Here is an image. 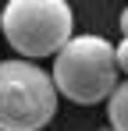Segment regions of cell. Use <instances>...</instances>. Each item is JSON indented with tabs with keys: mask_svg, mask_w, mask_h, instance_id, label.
Here are the masks:
<instances>
[{
	"mask_svg": "<svg viewBox=\"0 0 128 131\" xmlns=\"http://www.w3.org/2000/svg\"><path fill=\"white\" fill-rule=\"evenodd\" d=\"M117 60H114V43H107L103 36H71L53 57V89L57 96L78 103V106H96L110 99V92L117 89Z\"/></svg>",
	"mask_w": 128,
	"mask_h": 131,
	"instance_id": "1",
	"label": "cell"
},
{
	"mask_svg": "<svg viewBox=\"0 0 128 131\" xmlns=\"http://www.w3.org/2000/svg\"><path fill=\"white\" fill-rule=\"evenodd\" d=\"M75 28L68 0H7L0 7V32L25 60L57 57Z\"/></svg>",
	"mask_w": 128,
	"mask_h": 131,
	"instance_id": "2",
	"label": "cell"
},
{
	"mask_svg": "<svg viewBox=\"0 0 128 131\" xmlns=\"http://www.w3.org/2000/svg\"><path fill=\"white\" fill-rule=\"evenodd\" d=\"M57 113L53 78L32 60H0V131H43Z\"/></svg>",
	"mask_w": 128,
	"mask_h": 131,
	"instance_id": "3",
	"label": "cell"
},
{
	"mask_svg": "<svg viewBox=\"0 0 128 131\" xmlns=\"http://www.w3.org/2000/svg\"><path fill=\"white\" fill-rule=\"evenodd\" d=\"M107 117H110V128L114 131H128V78L117 82V89L110 92V99H107Z\"/></svg>",
	"mask_w": 128,
	"mask_h": 131,
	"instance_id": "4",
	"label": "cell"
},
{
	"mask_svg": "<svg viewBox=\"0 0 128 131\" xmlns=\"http://www.w3.org/2000/svg\"><path fill=\"white\" fill-rule=\"evenodd\" d=\"M114 60H117V71L128 74V36H121V43L114 46Z\"/></svg>",
	"mask_w": 128,
	"mask_h": 131,
	"instance_id": "5",
	"label": "cell"
},
{
	"mask_svg": "<svg viewBox=\"0 0 128 131\" xmlns=\"http://www.w3.org/2000/svg\"><path fill=\"white\" fill-rule=\"evenodd\" d=\"M117 25H121V36H128V7L117 14Z\"/></svg>",
	"mask_w": 128,
	"mask_h": 131,
	"instance_id": "6",
	"label": "cell"
},
{
	"mask_svg": "<svg viewBox=\"0 0 128 131\" xmlns=\"http://www.w3.org/2000/svg\"><path fill=\"white\" fill-rule=\"evenodd\" d=\"M100 131H114V128H100Z\"/></svg>",
	"mask_w": 128,
	"mask_h": 131,
	"instance_id": "7",
	"label": "cell"
}]
</instances>
